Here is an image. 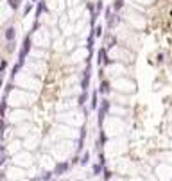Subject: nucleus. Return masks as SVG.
Masks as SVG:
<instances>
[{
    "label": "nucleus",
    "instance_id": "1",
    "mask_svg": "<svg viewBox=\"0 0 172 181\" xmlns=\"http://www.w3.org/2000/svg\"><path fill=\"white\" fill-rule=\"evenodd\" d=\"M31 47H32V43H31V38L27 36V38H25V41H24V47H22V50H20V56H18V65L14 66L13 74H14V72H18V68H20V66H24V63H25V57H27V54H29Z\"/></svg>",
    "mask_w": 172,
    "mask_h": 181
},
{
    "label": "nucleus",
    "instance_id": "2",
    "mask_svg": "<svg viewBox=\"0 0 172 181\" xmlns=\"http://www.w3.org/2000/svg\"><path fill=\"white\" fill-rule=\"evenodd\" d=\"M108 109H110V101H102V104H100V108H99V119H97L99 126L104 122V119H106V115H108Z\"/></svg>",
    "mask_w": 172,
    "mask_h": 181
},
{
    "label": "nucleus",
    "instance_id": "3",
    "mask_svg": "<svg viewBox=\"0 0 172 181\" xmlns=\"http://www.w3.org/2000/svg\"><path fill=\"white\" fill-rule=\"evenodd\" d=\"M110 63H111V59H108V50L100 49L97 52V65L100 66V65H110Z\"/></svg>",
    "mask_w": 172,
    "mask_h": 181
},
{
    "label": "nucleus",
    "instance_id": "4",
    "mask_svg": "<svg viewBox=\"0 0 172 181\" xmlns=\"http://www.w3.org/2000/svg\"><path fill=\"white\" fill-rule=\"evenodd\" d=\"M68 169H70V163L61 162V163H57V165H56L54 174H56V176H63V174H67V172H68Z\"/></svg>",
    "mask_w": 172,
    "mask_h": 181
},
{
    "label": "nucleus",
    "instance_id": "5",
    "mask_svg": "<svg viewBox=\"0 0 172 181\" xmlns=\"http://www.w3.org/2000/svg\"><path fill=\"white\" fill-rule=\"evenodd\" d=\"M90 86V66H86V70H84V75H82V81H81V88H82V92H86Z\"/></svg>",
    "mask_w": 172,
    "mask_h": 181
},
{
    "label": "nucleus",
    "instance_id": "6",
    "mask_svg": "<svg viewBox=\"0 0 172 181\" xmlns=\"http://www.w3.org/2000/svg\"><path fill=\"white\" fill-rule=\"evenodd\" d=\"M99 93H102V95L110 93V83H108V81H102V83H100V86H99Z\"/></svg>",
    "mask_w": 172,
    "mask_h": 181
},
{
    "label": "nucleus",
    "instance_id": "7",
    "mask_svg": "<svg viewBox=\"0 0 172 181\" xmlns=\"http://www.w3.org/2000/svg\"><path fill=\"white\" fill-rule=\"evenodd\" d=\"M14 36H16L14 27H7V29H6V40H7V41H13V40H14Z\"/></svg>",
    "mask_w": 172,
    "mask_h": 181
},
{
    "label": "nucleus",
    "instance_id": "8",
    "mask_svg": "<svg viewBox=\"0 0 172 181\" xmlns=\"http://www.w3.org/2000/svg\"><path fill=\"white\" fill-rule=\"evenodd\" d=\"M118 22H120V18H118V16H113V14H111L110 18H108V27H110V29H111V27H115V25L118 24Z\"/></svg>",
    "mask_w": 172,
    "mask_h": 181
},
{
    "label": "nucleus",
    "instance_id": "9",
    "mask_svg": "<svg viewBox=\"0 0 172 181\" xmlns=\"http://www.w3.org/2000/svg\"><path fill=\"white\" fill-rule=\"evenodd\" d=\"M97 95H99V92H93V95H92V108L95 109L97 106H99V101H97Z\"/></svg>",
    "mask_w": 172,
    "mask_h": 181
},
{
    "label": "nucleus",
    "instance_id": "10",
    "mask_svg": "<svg viewBox=\"0 0 172 181\" xmlns=\"http://www.w3.org/2000/svg\"><path fill=\"white\" fill-rule=\"evenodd\" d=\"M54 176H56L54 172H43V174H41V176H39L38 179H52Z\"/></svg>",
    "mask_w": 172,
    "mask_h": 181
},
{
    "label": "nucleus",
    "instance_id": "11",
    "mask_svg": "<svg viewBox=\"0 0 172 181\" xmlns=\"http://www.w3.org/2000/svg\"><path fill=\"white\" fill-rule=\"evenodd\" d=\"M7 2H9V6H11L13 9H18V7H20V0H7Z\"/></svg>",
    "mask_w": 172,
    "mask_h": 181
},
{
    "label": "nucleus",
    "instance_id": "12",
    "mask_svg": "<svg viewBox=\"0 0 172 181\" xmlns=\"http://www.w3.org/2000/svg\"><path fill=\"white\" fill-rule=\"evenodd\" d=\"M122 6H124V0H115V4H113V9H115V11H118V9H120Z\"/></svg>",
    "mask_w": 172,
    "mask_h": 181
},
{
    "label": "nucleus",
    "instance_id": "13",
    "mask_svg": "<svg viewBox=\"0 0 172 181\" xmlns=\"http://www.w3.org/2000/svg\"><path fill=\"white\" fill-rule=\"evenodd\" d=\"M93 34H95V38H100V36H102V27H100V25L95 27V29H93Z\"/></svg>",
    "mask_w": 172,
    "mask_h": 181
},
{
    "label": "nucleus",
    "instance_id": "14",
    "mask_svg": "<svg viewBox=\"0 0 172 181\" xmlns=\"http://www.w3.org/2000/svg\"><path fill=\"white\" fill-rule=\"evenodd\" d=\"M93 38H95V34H90V38H88V45H86V47H88L90 50H92V47H93Z\"/></svg>",
    "mask_w": 172,
    "mask_h": 181
},
{
    "label": "nucleus",
    "instance_id": "15",
    "mask_svg": "<svg viewBox=\"0 0 172 181\" xmlns=\"http://www.w3.org/2000/svg\"><path fill=\"white\" fill-rule=\"evenodd\" d=\"M88 160H90V154L86 152V154L82 156V160H81V163H82V165H86V163H88Z\"/></svg>",
    "mask_w": 172,
    "mask_h": 181
},
{
    "label": "nucleus",
    "instance_id": "16",
    "mask_svg": "<svg viewBox=\"0 0 172 181\" xmlns=\"http://www.w3.org/2000/svg\"><path fill=\"white\" fill-rule=\"evenodd\" d=\"M41 11H47V9H45V6H43V4L39 2V4H38V13H36V14L39 16V14H41Z\"/></svg>",
    "mask_w": 172,
    "mask_h": 181
},
{
    "label": "nucleus",
    "instance_id": "17",
    "mask_svg": "<svg viewBox=\"0 0 172 181\" xmlns=\"http://www.w3.org/2000/svg\"><path fill=\"white\" fill-rule=\"evenodd\" d=\"M113 43H117V40L113 36H110V38H108V47H113Z\"/></svg>",
    "mask_w": 172,
    "mask_h": 181
},
{
    "label": "nucleus",
    "instance_id": "18",
    "mask_svg": "<svg viewBox=\"0 0 172 181\" xmlns=\"http://www.w3.org/2000/svg\"><path fill=\"white\" fill-rule=\"evenodd\" d=\"M84 101H86V92H82V95L79 97V104L82 106V104H84Z\"/></svg>",
    "mask_w": 172,
    "mask_h": 181
},
{
    "label": "nucleus",
    "instance_id": "19",
    "mask_svg": "<svg viewBox=\"0 0 172 181\" xmlns=\"http://www.w3.org/2000/svg\"><path fill=\"white\" fill-rule=\"evenodd\" d=\"M102 7H104V6H102V2H99V4H97V14L102 11Z\"/></svg>",
    "mask_w": 172,
    "mask_h": 181
},
{
    "label": "nucleus",
    "instance_id": "20",
    "mask_svg": "<svg viewBox=\"0 0 172 181\" xmlns=\"http://www.w3.org/2000/svg\"><path fill=\"white\" fill-rule=\"evenodd\" d=\"M110 16H111V7H108L106 9V18H110Z\"/></svg>",
    "mask_w": 172,
    "mask_h": 181
},
{
    "label": "nucleus",
    "instance_id": "21",
    "mask_svg": "<svg viewBox=\"0 0 172 181\" xmlns=\"http://www.w3.org/2000/svg\"><path fill=\"white\" fill-rule=\"evenodd\" d=\"M31 9H32V6H31V4H27V6H25V14H29V11H31Z\"/></svg>",
    "mask_w": 172,
    "mask_h": 181
},
{
    "label": "nucleus",
    "instance_id": "22",
    "mask_svg": "<svg viewBox=\"0 0 172 181\" xmlns=\"http://www.w3.org/2000/svg\"><path fill=\"white\" fill-rule=\"evenodd\" d=\"M104 177H106V179H110V177H111V174L108 172V170H104Z\"/></svg>",
    "mask_w": 172,
    "mask_h": 181
},
{
    "label": "nucleus",
    "instance_id": "23",
    "mask_svg": "<svg viewBox=\"0 0 172 181\" xmlns=\"http://www.w3.org/2000/svg\"><path fill=\"white\" fill-rule=\"evenodd\" d=\"M34 2H36V0H34Z\"/></svg>",
    "mask_w": 172,
    "mask_h": 181
}]
</instances>
